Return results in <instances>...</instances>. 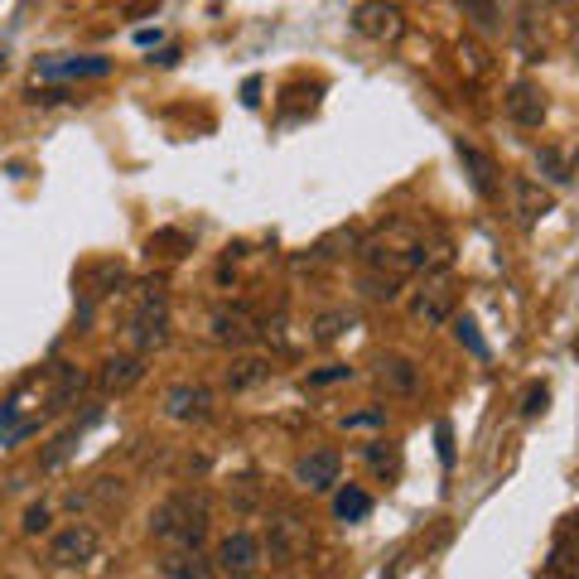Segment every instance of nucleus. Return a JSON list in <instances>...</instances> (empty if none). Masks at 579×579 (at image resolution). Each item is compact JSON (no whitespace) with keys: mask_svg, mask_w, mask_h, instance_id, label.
I'll return each mask as SVG.
<instances>
[{"mask_svg":"<svg viewBox=\"0 0 579 579\" xmlns=\"http://www.w3.org/2000/svg\"><path fill=\"white\" fill-rule=\"evenodd\" d=\"M208 522H213L208 497L184 488V493H169L165 502L150 512V536H155L165 551H198L203 536H208Z\"/></svg>","mask_w":579,"mask_h":579,"instance_id":"nucleus-1","label":"nucleus"},{"mask_svg":"<svg viewBox=\"0 0 579 579\" xmlns=\"http://www.w3.org/2000/svg\"><path fill=\"white\" fill-rule=\"evenodd\" d=\"M97 551H102L97 526H92V522H73V526H63L54 541H49V565H58V570H78V565H87V560H97Z\"/></svg>","mask_w":579,"mask_h":579,"instance_id":"nucleus-2","label":"nucleus"},{"mask_svg":"<svg viewBox=\"0 0 579 579\" xmlns=\"http://www.w3.org/2000/svg\"><path fill=\"white\" fill-rule=\"evenodd\" d=\"M266 541H271V560L276 565H295V560L309 555V526H304L300 512H280Z\"/></svg>","mask_w":579,"mask_h":579,"instance_id":"nucleus-3","label":"nucleus"},{"mask_svg":"<svg viewBox=\"0 0 579 579\" xmlns=\"http://www.w3.org/2000/svg\"><path fill=\"white\" fill-rule=\"evenodd\" d=\"M411 314L425 324V329H440V324H449V319H454V285H449L444 276H430L420 290H415Z\"/></svg>","mask_w":579,"mask_h":579,"instance_id":"nucleus-4","label":"nucleus"},{"mask_svg":"<svg viewBox=\"0 0 579 579\" xmlns=\"http://www.w3.org/2000/svg\"><path fill=\"white\" fill-rule=\"evenodd\" d=\"M343 478V454L338 449H309L300 464H295V483L309 493H333Z\"/></svg>","mask_w":579,"mask_h":579,"instance_id":"nucleus-5","label":"nucleus"},{"mask_svg":"<svg viewBox=\"0 0 579 579\" xmlns=\"http://www.w3.org/2000/svg\"><path fill=\"white\" fill-rule=\"evenodd\" d=\"M353 29L362 39H372V44H386V39H401L406 25H401V10L391 0H362L353 10Z\"/></svg>","mask_w":579,"mask_h":579,"instance_id":"nucleus-6","label":"nucleus"},{"mask_svg":"<svg viewBox=\"0 0 579 579\" xmlns=\"http://www.w3.org/2000/svg\"><path fill=\"white\" fill-rule=\"evenodd\" d=\"M213 565L232 579L256 575V565H261V541H256L251 531H232V536L218 541V560H213Z\"/></svg>","mask_w":579,"mask_h":579,"instance_id":"nucleus-7","label":"nucleus"},{"mask_svg":"<svg viewBox=\"0 0 579 579\" xmlns=\"http://www.w3.org/2000/svg\"><path fill=\"white\" fill-rule=\"evenodd\" d=\"M111 73V58H102V54H83V58H39L34 63V78H58V83H68V78H107Z\"/></svg>","mask_w":579,"mask_h":579,"instance_id":"nucleus-8","label":"nucleus"},{"mask_svg":"<svg viewBox=\"0 0 579 579\" xmlns=\"http://www.w3.org/2000/svg\"><path fill=\"white\" fill-rule=\"evenodd\" d=\"M165 415L169 420H184V425H193V420H208L213 415V391L198 382H179L165 391Z\"/></svg>","mask_w":579,"mask_h":579,"instance_id":"nucleus-9","label":"nucleus"},{"mask_svg":"<svg viewBox=\"0 0 579 579\" xmlns=\"http://www.w3.org/2000/svg\"><path fill=\"white\" fill-rule=\"evenodd\" d=\"M502 111H507L517 126L536 131V126L546 121V92H541L536 83H512L507 87V97H502Z\"/></svg>","mask_w":579,"mask_h":579,"instance_id":"nucleus-10","label":"nucleus"},{"mask_svg":"<svg viewBox=\"0 0 579 579\" xmlns=\"http://www.w3.org/2000/svg\"><path fill=\"white\" fill-rule=\"evenodd\" d=\"M208 333H213V343H222V348H242L251 333H256V319H251V309H242V304H222L218 314L208 319Z\"/></svg>","mask_w":579,"mask_h":579,"instance_id":"nucleus-11","label":"nucleus"},{"mask_svg":"<svg viewBox=\"0 0 579 579\" xmlns=\"http://www.w3.org/2000/svg\"><path fill=\"white\" fill-rule=\"evenodd\" d=\"M131 343H136L140 353H150V348H165V343H169V314H165V304H140L136 319H131Z\"/></svg>","mask_w":579,"mask_h":579,"instance_id":"nucleus-12","label":"nucleus"},{"mask_svg":"<svg viewBox=\"0 0 579 579\" xmlns=\"http://www.w3.org/2000/svg\"><path fill=\"white\" fill-rule=\"evenodd\" d=\"M97 420H102V411H87L83 420H78V425H68L63 435H54V444H49V449L39 454V469H44V473L63 469V464H68V459L78 454V440H83V430H87V425H97Z\"/></svg>","mask_w":579,"mask_h":579,"instance_id":"nucleus-13","label":"nucleus"},{"mask_svg":"<svg viewBox=\"0 0 579 579\" xmlns=\"http://www.w3.org/2000/svg\"><path fill=\"white\" fill-rule=\"evenodd\" d=\"M145 377V358L140 353H121V358H107L102 362V391H131V386Z\"/></svg>","mask_w":579,"mask_h":579,"instance_id":"nucleus-14","label":"nucleus"},{"mask_svg":"<svg viewBox=\"0 0 579 579\" xmlns=\"http://www.w3.org/2000/svg\"><path fill=\"white\" fill-rule=\"evenodd\" d=\"M512 198H517V213H522V222H541L546 213L555 208V198L536 179H526V174H517L512 179Z\"/></svg>","mask_w":579,"mask_h":579,"instance_id":"nucleus-15","label":"nucleus"},{"mask_svg":"<svg viewBox=\"0 0 579 579\" xmlns=\"http://www.w3.org/2000/svg\"><path fill=\"white\" fill-rule=\"evenodd\" d=\"M160 579H213V560H203V551H165Z\"/></svg>","mask_w":579,"mask_h":579,"instance_id":"nucleus-16","label":"nucleus"},{"mask_svg":"<svg viewBox=\"0 0 579 579\" xmlns=\"http://www.w3.org/2000/svg\"><path fill=\"white\" fill-rule=\"evenodd\" d=\"M333 517H338L343 526L367 522V517H372V497L362 493L358 483H343V488L333 493Z\"/></svg>","mask_w":579,"mask_h":579,"instance_id":"nucleus-17","label":"nucleus"},{"mask_svg":"<svg viewBox=\"0 0 579 579\" xmlns=\"http://www.w3.org/2000/svg\"><path fill=\"white\" fill-rule=\"evenodd\" d=\"M454 150H459V160H464V169H469V184H473V189H478V198H497V184H493V160H483V155H478L473 145H464V140H459Z\"/></svg>","mask_w":579,"mask_h":579,"instance_id":"nucleus-18","label":"nucleus"},{"mask_svg":"<svg viewBox=\"0 0 579 579\" xmlns=\"http://www.w3.org/2000/svg\"><path fill=\"white\" fill-rule=\"evenodd\" d=\"M261 382H271V362L266 358H237L227 367V391H251Z\"/></svg>","mask_w":579,"mask_h":579,"instance_id":"nucleus-19","label":"nucleus"},{"mask_svg":"<svg viewBox=\"0 0 579 579\" xmlns=\"http://www.w3.org/2000/svg\"><path fill=\"white\" fill-rule=\"evenodd\" d=\"M97 502H121V478H92L83 493H78V488L68 493V507H73V512H87V507H97Z\"/></svg>","mask_w":579,"mask_h":579,"instance_id":"nucleus-20","label":"nucleus"},{"mask_svg":"<svg viewBox=\"0 0 579 579\" xmlns=\"http://www.w3.org/2000/svg\"><path fill=\"white\" fill-rule=\"evenodd\" d=\"M353 324H358V314H353V309H329V314H319V319L309 324V329H314L309 338H314V343H333V338H343Z\"/></svg>","mask_w":579,"mask_h":579,"instance_id":"nucleus-21","label":"nucleus"},{"mask_svg":"<svg viewBox=\"0 0 579 579\" xmlns=\"http://www.w3.org/2000/svg\"><path fill=\"white\" fill-rule=\"evenodd\" d=\"M459 10H464V20H473L478 34H502V10H497V0H459Z\"/></svg>","mask_w":579,"mask_h":579,"instance_id":"nucleus-22","label":"nucleus"},{"mask_svg":"<svg viewBox=\"0 0 579 579\" xmlns=\"http://www.w3.org/2000/svg\"><path fill=\"white\" fill-rule=\"evenodd\" d=\"M382 382L391 391H401V396H411L415 386H420V372H415L411 358H382Z\"/></svg>","mask_w":579,"mask_h":579,"instance_id":"nucleus-23","label":"nucleus"},{"mask_svg":"<svg viewBox=\"0 0 579 579\" xmlns=\"http://www.w3.org/2000/svg\"><path fill=\"white\" fill-rule=\"evenodd\" d=\"M358 290H362V295H367V300L391 304V300H396V295H401V280H396V276H386V271H362Z\"/></svg>","mask_w":579,"mask_h":579,"instance_id":"nucleus-24","label":"nucleus"},{"mask_svg":"<svg viewBox=\"0 0 579 579\" xmlns=\"http://www.w3.org/2000/svg\"><path fill=\"white\" fill-rule=\"evenodd\" d=\"M449 324H454V338H459V343H464V348H469V353H473L478 362L493 358V348L483 343V333H478V324H473L469 314H459V319H449Z\"/></svg>","mask_w":579,"mask_h":579,"instance_id":"nucleus-25","label":"nucleus"},{"mask_svg":"<svg viewBox=\"0 0 579 579\" xmlns=\"http://www.w3.org/2000/svg\"><path fill=\"white\" fill-rule=\"evenodd\" d=\"M362 454H367V464H372V469H377V473H386V478H396V469H401V454H396V449H391V444H386V440L367 444Z\"/></svg>","mask_w":579,"mask_h":579,"instance_id":"nucleus-26","label":"nucleus"},{"mask_svg":"<svg viewBox=\"0 0 579 579\" xmlns=\"http://www.w3.org/2000/svg\"><path fill=\"white\" fill-rule=\"evenodd\" d=\"M73 396H83V372H73V367H63V377H58V391L49 396V406L54 411H63Z\"/></svg>","mask_w":579,"mask_h":579,"instance_id":"nucleus-27","label":"nucleus"},{"mask_svg":"<svg viewBox=\"0 0 579 579\" xmlns=\"http://www.w3.org/2000/svg\"><path fill=\"white\" fill-rule=\"evenodd\" d=\"M25 536H39V531H49V507L44 502H34V507H25Z\"/></svg>","mask_w":579,"mask_h":579,"instance_id":"nucleus-28","label":"nucleus"},{"mask_svg":"<svg viewBox=\"0 0 579 579\" xmlns=\"http://www.w3.org/2000/svg\"><path fill=\"white\" fill-rule=\"evenodd\" d=\"M353 377V367H343V362H333L324 372H309V386H333V382H348Z\"/></svg>","mask_w":579,"mask_h":579,"instance_id":"nucleus-29","label":"nucleus"},{"mask_svg":"<svg viewBox=\"0 0 579 579\" xmlns=\"http://www.w3.org/2000/svg\"><path fill=\"white\" fill-rule=\"evenodd\" d=\"M546 401H551V391H546V386H531V391H526V401H522V415H526V420H536V415L546 411Z\"/></svg>","mask_w":579,"mask_h":579,"instance_id":"nucleus-30","label":"nucleus"},{"mask_svg":"<svg viewBox=\"0 0 579 579\" xmlns=\"http://www.w3.org/2000/svg\"><path fill=\"white\" fill-rule=\"evenodd\" d=\"M541 169H546V179H555V184H570V174H565V160H560L555 150H541Z\"/></svg>","mask_w":579,"mask_h":579,"instance_id":"nucleus-31","label":"nucleus"},{"mask_svg":"<svg viewBox=\"0 0 579 579\" xmlns=\"http://www.w3.org/2000/svg\"><path fill=\"white\" fill-rule=\"evenodd\" d=\"M459 58H469V73H473V78H483V73H488V54H483L478 44H464V49H459Z\"/></svg>","mask_w":579,"mask_h":579,"instance_id":"nucleus-32","label":"nucleus"},{"mask_svg":"<svg viewBox=\"0 0 579 579\" xmlns=\"http://www.w3.org/2000/svg\"><path fill=\"white\" fill-rule=\"evenodd\" d=\"M29 102H39V107H54V102H68V92H63V87H34V92H29Z\"/></svg>","mask_w":579,"mask_h":579,"instance_id":"nucleus-33","label":"nucleus"},{"mask_svg":"<svg viewBox=\"0 0 579 579\" xmlns=\"http://www.w3.org/2000/svg\"><path fill=\"white\" fill-rule=\"evenodd\" d=\"M343 425H348V430H362V425H386V411H358V415H348Z\"/></svg>","mask_w":579,"mask_h":579,"instance_id":"nucleus-34","label":"nucleus"},{"mask_svg":"<svg viewBox=\"0 0 579 579\" xmlns=\"http://www.w3.org/2000/svg\"><path fill=\"white\" fill-rule=\"evenodd\" d=\"M440 459H444V469L454 464V444H449V425H440Z\"/></svg>","mask_w":579,"mask_h":579,"instance_id":"nucleus-35","label":"nucleus"},{"mask_svg":"<svg viewBox=\"0 0 579 579\" xmlns=\"http://www.w3.org/2000/svg\"><path fill=\"white\" fill-rule=\"evenodd\" d=\"M15 420H20V406H15V401H5V406H0V430H10Z\"/></svg>","mask_w":579,"mask_h":579,"instance_id":"nucleus-36","label":"nucleus"},{"mask_svg":"<svg viewBox=\"0 0 579 579\" xmlns=\"http://www.w3.org/2000/svg\"><path fill=\"white\" fill-rule=\"evenodd\" d=\"M575 353H579V343H575Z\"/></svg>","mask_w":579,"mask_h":579,"instance_id":"nucleus-37","label":"nucleus"}]
</instances>
